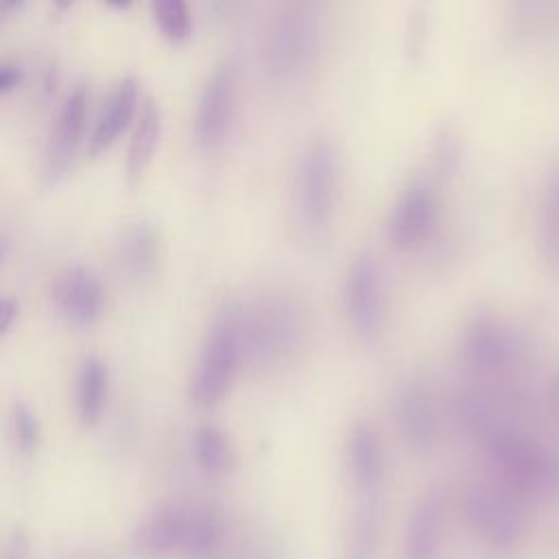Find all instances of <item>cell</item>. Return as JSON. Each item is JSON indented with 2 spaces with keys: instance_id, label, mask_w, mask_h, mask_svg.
<instances>
[{
  "instance_id": "cell-25",
  "label": "cell",
  "mask_w": 559,
  "mask_h": 559,
  "mask_svg": "<svg viewBox=\"0 0 559 559\" xmlns=\"http://www.w3.org/2000/svg\"><path fill=\"white\" fill-rule=\"evenodd\" d=\"M511 20L522 35H544L559 22V0H511Z\"/></svg>"
},
{
  "instance_id": "cell-14",
  "label": "cell",
  "mask_w": 559,
  "mask_h": 559,
  "mask_svg": "<svg viewBox=\"0 0 559 559\" xmlns=\"http://www.w3.org/2000/svg\"><path fill=\"white\" fill-rule=\"evenodd\" d=\"M445 522V500L439 489H428L411 509L404 537L402 559H437Z\"/></svg>"
},
{
  "instance_id": "cell-5",
  "label": "cell",
  "mask_w": 559,
  "mask_h": 559,
  "mask_svg": "<svg viewBox=\"0 0 559 559\" xmlns=\"http://www.w3.org/2000/svg\"><path fill=\"white\" fill-rule=\"evenodd\" d=\"M463 515L476 537L496 552L515 550L526 535L524 507L504 485H472L463 496Z\"/></svg>"
},
{
  "instance_id": "cell-22",
  "label": "cell",
  "mask_w": 559,
  "mask_h": 559,
  "mask_svg": "<svg viewBox=\"0 0 559 559\" xmlns=\"http://www.w3.org/2000/svg\"><path fill=\"white\" fill-rule=\"evenodd\" d=\"M454 417L459 428L483 443L500 424H496V415L487 395L478 389H463L454 400Z\"/></svg>"
},
{
  "instance_id": "cell-17",
  "label": "cell",
  "mask_w": 559,
  "mask_h": 559,
  "mask_svg": "<svg viewBox=\"0 0 559 559\" xmlns=\"http://www.w3.org/2000/svg\"><path fill=\"white\" fill-rule=\"evenodd\" d=\"M135 109H138V83L133 76H127L111 90V94L100 107V114L90 140V153L100 155L103 151H107L118 140V135L131 124Z\"/></svg>"
},
{
  "instance_id": "cell-11",
  "label": "cell",
  "mask_w": 559,
  "mask_h": 559,
  "mask_svg": "<svg viewBox=\"0 0 559 559\" xmlns=\"http://www.w3.org/2000/svg\"><path fill=\"white\" fill-rule=\"evenodd\" d=\"M236 68L231 61H223L207 76L194 118V135L199 146L212 151L221 146L234 124L236 111Z\"/></svg>"
},
{
  "instance_id": "cell-1",
  "label": "cell",
  "mask_w": 559,
  "mask_h": 559,
  "mask_svg": "<svg viewBox=\"0 0 559 559\" xmlns=\"http://www.w3.org/2000/svg\"><path fill=\"white\" fill-rule=\"evenodd\" d=\"M483 445L502 485L518 496H542L559 489V456L535 439L498 426Z\"/></svg>"
},
{
  "instance_id": "cell-36",
  "label": "cell",
  "mask_w": 559,
  "mask_h": 559,
  "mask_svg": "<svg viewBox=\"0 0 559 559\" xmlns=\"http://www.w3.org/2000/svg\"><path fill=\"white\" fill-rule=\"evenodd\" d=\"M57 4V9H70L74 0H52Z\"/></svg>"
},
{
  "instance_id": "cell-9",
  "label": "cell",
  "mask_w": 559,
  "mask_h": 559,
  "mask_svg": "<svg viewBox=\"0 0 559 559\" xmlns=\"http://www.w3.org/2000/svg\"><path fill=\"white\" fill-rule=\"evenodd\" d=\"M441 199L426 179H413L395 199L386 221V240L397 251L424 245L439 227Z\"/></svg>"
},
{
  "instance_id": "cell-8",
  "label": "cell",
  "mask_w": 559,
  "mask_h": 559,
  "mask_svg": "<svg viewBox=\"0 0 559 559\" xmlns=\"http://www.w3.org/2000/svg\"><path fill=\"white\" fill-rule=\"evenodd\" d=\"M319 44L317 20L306 9H288L284 11L264 46V66L275 79H290L301 72L310 59L314 57Z\"/></svg>"
},
{
  "instance_id": "cell-32",
  "label": "cell",
  "mask_w": 559,
  "mask_h": 559,
  "mask_svg": "<svg viewBox=\"0 0 559 559\" xmlns=\"http://www.w3.org/2000/svg\"><path fill=\"white\" fill-rule=\"evenodd\" d=\"M17 312V306L13 299H0V334L7 332V328L13 323Z\"/></svg>"
},
{
  "instance_id": "cell-29",
  "label": "cell",
  "mask_w": 559,
  "mask_h": 559,
  "mask_svg": "<svg viewBox=\"0 0 559 559\" xmlns=\"http://www.w3.org/2000/svg\"><path fill=\"white\" fill-rule=\"evenodd\" d=\"M459 166V138L452 129H441L435 142V168L439 177H450Z\"/></svg>"
},
{
  "instance_id": "cell-27",
  "label": "cell",
  "mask_w": 559,
  "mask_h": 559,
  "mask_svg": "<svg viewBox=\"0 0 559 559\" xmlns=\"http://www.w3.org/2000/svg\"><path fill=\"white\" fill-rule=\"evenodd\" d=\"M124 255L135 273H151L157 262V234L148 225H138L127 234Z\"/></svg>"
},
{
  "instance_id": "cell-24",
  "label": "cell",
  "mask_w": 559,
  "mask_h": 559,
  "mask_svg": "<svg viewBox=\"0 0 559 559\" xmlns=\"http://www.w3.org/2000/svg\"><path fill=\"white\" fill-rule=\"evenodd\" d=\"M197 463L207 474H227L234 467V448L223 430L216 426H199L192 437Z\"/></svg>"
},
{
  "instance_id": "cell-12",
  "label": "cell",
  "mask_w": 559,
  "mask_h": 559,
  "mask_svg": "<svg viewBox=\"0 0 559 559\" xmlns=\"http://www.w3.org/2000/svg\"><path fill=\"white\" fill-rule=\"evenodd\" d=\"M345 467L354 493H380L386 480V450L369 421H356L345 435Z\"/></svg>"
},
{
  "instance_id": "cell-28",
  "label": "cell",
  "mask_w": 559,
  "mask_h": 559,
  "mask_svg": "<svg viewBox=\"0 0 559 559\" xmlns=\"http://www.w3.org/2000/svg\"><path fill=\"white\" fill-rule=\"evenodd\" d=\"M13 430L17 445L24 454H33L39 445V421L26 404H17L13 411Z\"/></svg>"
},
{
  "instance_id": "cell-37",
  "label": "cell",
  "mask_w": 559,
  "mask_h": 559,
  "mask_svg": "<svg viewBox=\"0 0 559 559\" xmlns=\"http://www.w3.org/2000/svg\"><path fill=\"white\" fill-rule=\"evenodd\" d=\"M4 249H7V247H4V242L0 240V260H2V255H4Z\"/></svg>"
},
{
  "instance_id": "cell-26",
  "label": "cell",
  "mask_w": 559,
  "mask_h": 559,
  "mask_svg": "<svg viewBox=\"0 0 559 559\" xmlns=\"http://www.w3.org/2000/svg\"><path fill=\"white\" fill-rule=\"evenodd\" d=\"M151 11L162 35L175 44L186 41L192 33L188 0H151Z\"/></svg>"
},
{
  "instance_id": "cell-2",
  "label": "cell",
  "mask_w": 559,
  "mask_h": 559,
  "mask_svg": "<svg viewBox=\"0 0 559 559\" xmlns=\"http://www.w3.org/2000/svg\"><path fill=\"white\" fill-rule=\"evenodd\" d=\"M341 155L330 138L312 140L295 173V205L310 234H323L334 221L341 197Z\"/></svg>"
},
{
  "instance_id": "cell-16",
  "label": "cell",
  "mask_w": 559,
  "mask_h": 559,
  "mask_svg": "<svg viewBox=\"0 0 559 559\" xmlns=\"http://www.w3.org/2000/svg\"><path fill=\"white\" fill-rule=\"evenodd\" d=\"M85 109H87L85 87H76L66 96L59 111L55 135L48 146V157H46V173L50 179L61 177L68 170L70 162L74 159V153L85 131Z\"/></svg>"
},
{
  "instance_id": "cell-35",
  "label": "cell",
  "mask_w": 559,
  "mask_h": 559,
  "mask_svg": "<svg viewBox=\"0 0 559 559\" xmlns=\"http://www.w3.org/2000/svg\"><path fill=\"white\" fill-rule=\"evenodd\" d=\"M105 2L111 4V7H116V9H124V7L131 4V0H105Z\"/></svg>"
},
{
  "instance_id": "cell-23",
  "label": "cell",
  "mask_w": 559,
  "mask_h": 559,
  "mask_svg": "<svg viewBox=\"0 0 559 559\" xmlns=\"http://www.w3.org/2000/svg\"><path fill=\"white\" fill-rule=\"evenodd\" d=\"M539 251L546 264L559 271V164L548 175L539 203Z\"/></svg>"
},
{
  "instance_id": "cell-3",
  "label": "cell",
  "mask_w": 559,
  "mask_h": 559,
  "mask_svg": "<svg viewBox=\"0 0 559 559\" xmlns=\"http://www.w3.org/2000/svg\"><path fill=\"white\" fill-rule=\"evenodd\" d=\"M245 360V341H242V325L240 312L223 310L201 347L192 382H190V397L197 406L210 408L216 406L234 384V378Z\"/></svg>"
},
{
  "instance_id": "cell-33",
  "label": "cell",
  "mask_w": 559,
  "mask_h": 559,
  "mask_svg": "<svg viewBox=\"0 0 559 559\" xmlns=\"http://www.w3.org/2000/svg\"><path fill=\"white\" fill-rule=\"evenodd\" d=\"M550 397H552L555 408L559 411V373L552 378V384H550Z\"/></svg>"
},
{
  "instance_id": "cell-18",
  "label": "cell",
  "mask_w": 559,
  "mask_h": 559,
  "mask_svg": "<svg viewBox=\"0 0 559 559\" xmlns=\"http://www.w3.org/2000/svg\"><path fill=\"white\" fill-rule=\"evenodd\" d=\"M159 135H162V111L153 98H146L138 122L133 127L131 140H129V151H127V179L131 186H138L146 170L153 164L155 151L159 146Z\"/></svg>"
},
{
  "instance_id": "cell-19",
  "label": "cell",
  "mask_w": 559,
  "mask_h": 559,
  "mask_svg": "<svg viewBox=\"0 0 559 559\" xmlns=\"http://www.w3.org/2000/svg\"><path fill=\"white\" fill-rule=\"evenodd\" d=\"M223 546V524L207 509H183L179 550L183 559H216Z\"/></svg>"
},
{
  "instance_id": "cell-15",
  "label": "cell",
  "mask_w": 559,
  "mask_h": 559,
  "mask_svg": "<svg viewBox=\"0 0 559 559\" xmlns=\"http://www.w3.org/2000/svg\"><path fill=\"white\" fill-rule=\"evenodd\" d=\"M382 544V502L380 493H354L345 531L343 559H376Z\"/></svg>"
},
{
  "instance_id": "cell-20",
  "label": "cell",
  "mask_w": 559,
  "mask_h": 559,
  "mask_svg": "<svg viewBox=\"0 0 559 559\" xmlns=\"http://www.w3.org/2000/svg\"><path fill=\"white\" fill-rule=\"evenodd\" d=\"M181 507H164L153 513L135 533V550L151 559L177 555L181 535Z\"/></svg>"
},
{
  "instance_id": "cell-30",
  "label": "cell",
  "mask_w": 559,
  "mask_h": 559,
  "mask_svg": "<svg viewBox=\"0 0 559 559\" xmlns=\"http://www.w3.org/2000/svg\"><path fill=\"white\" fill-rule=\"evenodd\" d=\"M22 81V70L13 63H0V94L17 87Z\"/></svg>"
},
{
  "instance_id": "cell-13",
  "label": "cell",
  "mask_w": 559,
  "mask_h": 559,
  "mask_svg": "<svg viewBox=\"0 0 559 559\" xmlns=\"http://www.w3.org/2000/svg\"><path fill=\"white\" fill-rule=\"evenodd\" d=\"M52 299L61 314L74 325L94 323L105 308V290L100 280L81 266L57 275L52 282Z\"/></svg>"
},
{
  "instance_id": "cell-7",
  "label": "cell",
  "mask_w": 559,
  "mask_h": 559,
  "mask_svg": "<svg viewBox=\"0 0 559 559\" xmlns=\"http://www.w3.org/2000/svg\"><path fill=\"white\" fill-rule=\"evenodd\" d=\"M345 319L356 338L371 343L384 328V280L369 253L352 258L343 280Z\"/></svg>"
},
{
  "instance_id": "cell-34",
  "label": "cell",
  "mask_w": 559,
  "mask_h": 559,
  "mask_svg": "<svg viewBox=\"0 0 559 559\" xmlns=\"http://www.w3.org/2000/svg\"><path fill=\"white\" fill-rule=\"evenodd\" d=\"M22 0H0V11H11L20 4Z\"/></svg>"
},
{
  "instance_id": "cell-10",
  "label": "cell",
  "mask_w": 559,
  "mask_h": 559,
  "mask_svg": "<svg viewBox=\"0 0 559 559\" xmlns=\"http://www.w3.org/2000/svg\"><path fill=\"white\" fill-rule=\"evenodd\" d=\"M393 415L402 441L415 454H426L439 439V411L428 382L419 376L404 380L393 400Z\"/></svg>"
},
{
  "instance_id": "cell-21",
  "label": "cell",
  "mask_w": 559,
  "mask_h": 559,
  "mask_svg": "<svg viewBox=\"0 0 559 559\" xmlns=\"http://www.w3.org/2000/svg\"><path fill=\"white\" fill-rule=\"evenodd\" d=\"M109 393V371L98 358H87L79 376V415L87 426H96L103 419Z\"/></svg>"
},
{
  "instance_id": "cell-6",
  "label": "cell",
  "mask_w": 559,
  "mask_h": 559,
  "mask_svg": "<svg viewBox=\"0 0 559 559\" xmlns=\"http://www.w3.org/2000/svg\"><path fill=\"white\" fill-rule=\"evenodd\" d=\"M461 354L469 369L483 376H513L526 360L520 334L493 314H478L463 330Z\"/></svg>"
},
{
  "instance_id": "cell-4",
  "label": "cell",
  "mask_w": 559,
  "mask_h": 559,
  "mask_svg": "<svg viewBox=\"0 0 559 559\" xmlns=\"http://www.w3.org/2000/svg\"><path fill=\"white\" fill-rule=\"evenodd\" d=\"M245 356L266 367L282 365L301 345L304 319L299 308L284 295L260 301L249 314H240Z\"/></svg>"
},
{
  "instance_id": "cell-31",
  "label": "cell",
  "mask_w": 559,
  "mask_h": 559,
  "mask_svg": "<svg viewBox=\"0 0 559 559\" xmlns=\"http://www.w3.org/2000/svg\"><path fill=\"white\" fill-rule=\"evenodd\" d=\"M2 559H31L28 557V542L22 533H15L2 555Z\"/></svg>"
}]
</instances>
